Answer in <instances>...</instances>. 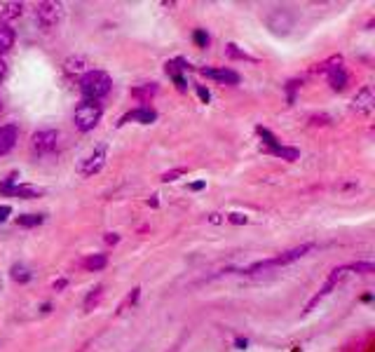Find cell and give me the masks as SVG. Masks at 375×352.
Instances as JSON below:
<instances>
[{"instance_id":"1","label":"cell","mask_w":375,"mask_h":352,"mask_svg":"<svg viewBox=\"0 0 375 352\" xmlns=\"http://www.w3.org/2000/svg\"><path fill=\"white\" fill-rule=\"evenodd\" d=\"M113 87V80L106 70H99V68H92L87 70L85 75L80 78V94L85 97L87 101H99L111 92Z\"/></svg>"},{"instance_id":"2","label":"cell","mask_w":375,"mask_h":352,"mask_svg":"<svg viewBox=\"0 0 375 352\" xmlns=\"http://www.w3.org/2000/svg\"><path fill=\"white\" fill-rule=\"evenodd\" d=\"M101 115H103V108H101L99 101L82 99L80 104H77L75 113H73V123H75V127L80 132H89V130H94V127L99 125Z\"/></svg>"},{"instance_id":"3","label":"cell","mask_w":375,"mask_h":352,"mask_svg":"<svg viewBox=\"0 0 375 352\" xmlns=\"http://www.w3.org/2000/svg\"><path fill=\"white\" fill-rule=\"evenodd\" d=\"M59 132L56 130H38L33 137H31V151L36 153L38 158H47L52 153L59 151Z\"/></svg>"},{"instance_id":"4","label":"cell","mask_w":375,"mask_h":352,"mask_svg":"<svg viewBox=\"0 0 375 352\" xmlns=\"http://www.w3.org/2000/svg\"><path fill=\"white\" fill-rule=\"evenodd\" d=\"M265 24L268 29L277 36H286L291 33V29L296 26V15L289 8H273L265 15Z\"/></svg>"},{"instance_id":"5","label":"cell","mask_w":375,"mask_h":352,"mask_svg":"<svg viewBox=\"0 0 375 352\" xmlns=\"http://www.w3.org/2000/svg\"><path fill=\"white\" fill-rule=\"evenodd\" d=\"M63 19V8L59 3H40L36 8V22L43 31H52L61 24Z\"/></svg>"},{"instance_id":"6","label":"cell","mask_w":375,"mask_h":352,"mask_svg":"<svg viewBox=\"0 0 375 352\" xmlns=\"http://www.w3.org/2000/svg\"><path fill=\"white\" fill-rule=\"evenodd\" d=\"M15 181H17V171H15V174H10L3 183H0V193L22 197V200H33V197H38V195L45 193V188H40V185H31V183H19V185H15Z\"/></svg>"},{"instance_id":"7","label":"cell","mask_w":375,"mask_h":352,"mask_svg":"<svg viewBox=\"0 0 375 352\" xmlns=\"http://www.w3.org/2000/svg\"><path fill=\"white\" fill-rule=\"evenodd\" d=\"M106 158H108V146L106 144L96 146V148L89 153L87 158H82V162H80V167H77V171H80L82 176L99 174V171L103 169V164H106Z\"/></svg>"},{"instance_id":"8","label":"cell","mask_w":375,"mask_h":352,"mask_svg":"<svg viewBox=\"0 0 375 352\" xmlns=\"http://www.w3.org/2000/svg\"><path fill=\"white\" fill-rule=\"evenodd\" d=\"M312 249H314V242H305V245H300V247H293V249H289V252H282L280 256H275V259H268V268L289 266V263H293V261L303 259L305 254H309Z\"/></svg>"},{"instance_id":"9","label":"cell","mask_w":375,"mask_h":352,"mask_svg":"<svg viewBox=\"0 0 375 352\" xmlns=\"http://www.w3.org/2000/svg\"><path fill=\"white\" fill-rule=\"evenodd\" d=\"M345 273H347V266H342V268H335V270H333L331 275H328L326 284L321 286V289H319V293H316V296H312V300H309V303H307V308H305V310H307V312H309V310H314V305L319 303L321 298H326L328 293L333 291V286L338 284V282H340V277H342V275H345Z\"/></svg>"},{"instance_id":"10","label":"cell","mask_w":375,"mask_h":352,"mask_svg":"<svg viewBox=\"0 0 375 352\" xmlns=\"http://www.w3.org/2000/svg\"><path fill=\"white\" fill-rule=\"evenodd\" d=\"M373 104H375L373 87H371V85H364L357 94H354V99H352V111H354V113L366 115V113H371Z\"/></svg>"},{"instance_id":"11","label":"cell","mask_w":375,"mask_h":352,"mask_svg":"<svg viewBox=\"0 0 375 352\" xmlns=\"http://www.w3.org/2000/svg\"><path fill=\"white\" fill-rule=\"evenodd\" d=\"M158 120V113L153 111L151 106H141V108H134V111H129L125 118L120 120V125H125V123H155Z\"/></svg>"},{"instance_id":"12","label":"cell","mask_w":375,"mask_h":352,"mask_svg":"<svg viewBox=\"0 0 375 352\" xmlns=\"http://www.w3.org/2000/svg\"><path fill=\"white\" fill-rule=\"evenodd\" d=\"M199 73H202L204 78L225 82V85H237L239 82V75L232 68H199Z\"/></svg>"},{"instance_id":"13","label":"cell","mask_w":375,"mask_h":352,"mask_svg":"<svg viewBox=\"0 0 375 352\" xmlns=\"http://www.w3.org/2000/svg\"><path fill=\"white\" fill-rule=\"evenodd\" d=\"M17 139H19L17 125H3V127H0V158L8 155V153L15 148Z\"/></svg>"},{"instance_id":"14","label":"cell","mask_w":375,"mask_h":352,"mask_svg":"<svg viewBox=\"0 0 375 352\" xmlns=\"http://www.w3.org/2000/svg\"><path fill=\"white\" fill-rule=\"evenodd\" d=\"M185 68H188V61H185V59H171V61L164 63L167 75H171L174 82H176V87L181 89V92H185V89H188L183 75H181V70H185Z\"/></svg>"},{"instance_id":"15","label":"cell","mask_w":375,"mask_h":352,"mask_svg":"<svg viewBox=\"0 0 375 352\" xmlns=\"http://www.w3.org/2000/svg\"><path fill=\"white\" fill-rule=\"evenodd\" d=\"M326 78H328V85H331V89H335V92H342V89L347 87V80H350V75H347V70L342 68V63H340V66H335V68L328 70Z\"/></svg>"},{"instance_id":"16","label":"cell","mask_w":375,"mask_h":352,"mask_svg":"<svg viewBox=\"0 0 375 352\" xmlns=\"http://www.w3.org/2000/svg\"><path fill=\"white\" fill-rule=\"evenodd\" d=\"M15 40H17L15 29H12L8 22H0V54L10 52V49L15 47Z\"/></svg>"},{"instance_id":"17","label":"cell","mask_w":375,"mask_h":352,"mask_svg":"<svg viewBox=\"0 0 375 352\" xmlns=\"http://www.w3.org/2000/svg\"><path fill=\"white\" fill-rule=\"evenodd\" d=\"M63 73L66 75H85L87 73V59L85 56H68L66 61H63Z\"/></svg>"},{"instance_id":"18","label":"cell","mask_w":375,"mask_h":352,"mask_svg":"<svg viewBox=\"0 0 375 352\" xmlns=\"http://www.w3.org/2000/svg\"><path fill=\"white\" fill-rule=\"evenodd\" d=\"M155 94H158V82H144L132 89V97L139 101H151Z\"/></svg>"},{"instance_id":"19","label":"cell","mask_w":375,"mask_h":352,"mask_svg":"<svg viewBox=\"0 0 375 352\" xmlns=\"http://www.w3.org/2000/svg\"><path fill=\"white\" fill-rule=\"evenodd\" d=\"M80 266L85 268V270H89V273L103 270V268L108 266V256L106 254H92V256H87V259H82Z\"/></svg>"},{"instance_id":"20","label":"cell","mask_w":375,"mask_h":352,"mask_svg":"<svg viewBox=\"0 0 375 352\" xmlns=\"http://www.w3.org/2000/svg\"><path fill=\"white\" fill-rule=\"evenodd\" d=\"M24 15V5L15 3V0H8V3H0V19H17Z\"/></svg>"},{"instance_id":"21","label":"cell","mask_w":375,"mask_h":352,"mask_svg":"<svg viewBox=\"0 0 375 352\" xmlns=\"http://www.w3.org/2000/svg\"><path fill=\"white\" fill-rule=\"evenodd\" d=\"M43 221H45L43 214H22V216H17V226H22V228H36V226H40Z\"/></svg>"},{"instance_id":"22","label":"cell","mask_w":375,"mask_h":352,"mask_svg":"<svg viewBox=\"0 0 375 352\" xmlns=\"http://www.w3.org/2000/svg\"><path fill=\"white\" fill-rule=\"evenodd\" d=\"M10 277L15 282H19V284H26V282H31V270L22 263H15L10 270Z\"/></svg>"},{"instance_id":"23","label":"cell","mask_w":375,"mask_h":352,"mask_svg":"<svg viewBox=\"0 0 375 352\" xmlns=\"http://www.w3.org/2000/svg\"><path fill=\"white\" fill-rule=\"evenodd\" d=\"M101 296H103V286H101V284H96L94 289L87 293V298H85V310H94L96 305H99Z\"/></svg>"},{"instance_id":"24","label":"cell","mask_w":375,"mask_h":352,"mask_svg":"<svg viewBox=\"0 0 375 352\" xmlns=\"http://www.w3.org/2000/svg\"><path fill=\"white\" fill-rule=\"evenodd\" d=\"M340 63H342V56H340V54H335V56H331V59L316 63V66L312 68V73H328V70L335 68V66H340Z\"/></svg>"},{"instance_id":"25","label":"cell","mask_w":375,"mask_h":352,"mask_svg":"<svg viewBox=\"0 0 375 352\" xmlns=\"http://www.w3.org/2000/svg\"><path fill=\"white\" fill-rule=\"evenodd\" d=\"M270 153H273V155H277V158L289 160V162H293V160H298V151H296V148H286V146H277V148H273Z\"/></svg>"},{"instance_id":"26","label":"cell","mask_w":375,"mask_h":352,"mask_svg":"<svg viewBox=\"0 0 375 352\" xmlns=\"http://www.w3.org/2000/svg\"><path fill=\"white\" fill-rule=\"evenodd\" d=\"M192 40H195L197 47L206 49V47H209V45H211V36L206 33L204 29H195V31H192Z\"/></svg>"},{"instance_id":"27","label":"cell","mask_w":375,"mask_h":352,"mask_svg":"<svg viewBox=\"0 0 375 352\" xmlns=\"http://www.w3.org/2000/svg\"><path fill=\"white\" fill-rule=\"evenodd\" d=\"M225 52H228L230 59H244V61H254L247 52H242V49H237V45L235 43H230L228 47H225Z\"/></svg>"},{"instance_id":"28","label":"cell","mask_w":375,"mask_h":352,"mask_svg":"<svg viewBox=\"0 0 375 352\" xmlns=\"http://www.w3.org/2000/svg\"><path fill=\"white\" fill-rule=\"evenodd\" d=\"M256 132L261 134V139H265V146H268V151H273V148H277V146H280V141H277V139L273 137V134L265 130V127H258Z\"/></svg>"},{"instance_id":"29","label":"cell","mask_w":375,"mask_h":352,"mask_svg":"<svg viewBox=\"0 0 375 352\" xmlns=\"http://www.w3.org/2000/svg\"><path fill=\"white\" fill-rule=\"evenodd\" d=\"M139 296H141V289H139V286H137V289H132V293H129V296H127V298H125V300H122V303H120L118 312L127 310L129 305H134V303H137V300H139Z\"/></svg>"},{"instance_id":"30","label":"cell","mask_w":375,"mask_h":352,"mask_svg":"<svg viewBox=\"0 0 375 352\" xmlns=\"http://www.w3.org/2000/svg\"><path fill=\"white\" fill-rule=\"evenodd\" d=\"M183 174H185V169H183V167H178V169H171V171H167V174H162V181H174V178L183 176Z\"/></svg>"},{"instance_id":"31","label":"cell","mask_w":375,"mask_h":352,"mask_svg":"<svg viewBox=\"0 0 375 352\" xmlns=\"http://www.w3.org/2000/svg\"><path fill=\"white\" fill-rule=\"evenodd\" d=\"M328 123H331V118H328V115H324V113H321V115H312V118H309V125H328Z\"/></svg>"},{"instance_id":"32","label":"cell","mask_w":375,"mask_h":352,"mask_svg":"<svg viewBox=\"0 0 375 352\" xmlns=\"http://www.w3.org/2000/svg\"><path fill=\"white\" fill-rule=\"evenodd\" d=\"M228 221L235 223V226H242V223H247L249 219L244 214H228Z\"/></svg>"},{"instance_id":"33","label":"cell","mask_w":375,"mask_h":352,"mask_svg":"<svg viewBox=\"0 0 375 352\" xmlns=\"http://www.w3.org/2000/svg\"><path fill=\"white\" fill-rule=\"evenodd\" d=\"M10 214H12V207L10 204H0V223H5L10 219Z\"/></svg>"},{"instance_id":"34","label":"cell","mask_w":375,"mask_h":352,"mask_svg":"<svg viewBox=\"0 0 375 352\" xmlns=\"http://www.w3.org/2000/svg\"><path fill=\"white\" fill-rule=\"evenodd\" d=\"M298 87H300L298 80H291L289 82V87H286L289 89V101H293V94H296V89H298Z\"/></svg>"},{"instance_id":"35","label":"cell","mask_w":375,"mask_h":352,"mask_svg":"<svg viewBox=\"0 0 375 352\" xmlns=\"http://www.w3.org/2000/svg\"><path fill=\"white\" fill-rule=\"evenodd\" d=\"M197 94H199V99H202L204 104H206V101H209V97H211L209 89H204V87H197Z\"/></svg>"},{"instance_id":"36","label":"cell","mask_w":375,"mask_h":352,"mask_svg":"<svg viewBox=\"0 0 375 352\" xmlns=\"http://www.w3.org/2000/svg\"><path fill=\"white\" fill-rule=\"evenodd\" d=\"M103 240H106L108 245H118V242H120V238L115 233H106V238H103Z\"/></svg>"},{"instance_id":"37","label":"cell","mask_w":375,"mask_h":352,"mask_svg":"<svg viewBox=\"0 0 375 352\" xmlns=\"http://www.w3.org/2000/svg\"><path fill=\"white\" fill-rule=\"evenodd\" d=\"M5 73H8V66H5V61L0 59V82H3V78H5Z\"/></svg>"},{"instance_id":"38","label":"cell","mask_w":375,"mask_h":352,"mask_svg":"<svg viewBox=\"0 0 375 352\" xmlns=\"http://www.w3.org/2000/svg\"><path fill=\"white\" fill-rule=\"evenodd\" d=\"M63 286H66V280H56L54 282V291H61Z\"/></svg>"},{"instance_id":"39","label":"cell","mask_w":375,"mask_h":352,"mask_svg":"<svg viewBox=\"0 0 375 352\" xmlns=\"http://www.w3.org/2000/svg\"><path fill=\"white\" fill-rule=\"evenodd\" d=\"M235 343H237V348H242V350H244V348H247V345H249V341H247V338H237Z\"/></svg>"},{"instance_id":"40","label":"cell","mask_w":375,"mask_h":352,"mask_svg":"<svg viewBox=\"0 0 375 352\" xmlns=\"http://www.w3.org/2000/svg\"><path fill=\"white\" fill-rule=\"evenodd\" d=\"M190 188H192V190H202V188H204V183H202V181H199V183H192Z\"/></svg>"},{"instance_id":"41","label":"cell","mask_w":375,"mask_h":352,"mask_svg":"<svg viewBox=\"0 0 375 352\" xmlns=\"http://www.w3.org/2000/svg\"><path fill=\"white\" fill-rule=\"evenodd\" d=\"M0 289H3V280H0Z\"/></svg>"},{"instance_id":"42","label":"cell","mask_w":375,"mask_h":352,"mask_svg":"<svg viewBox=\"0 0 375 352\" xmlns=\"http://www.w3.org/2000/svg\"><path fill=\"white\" fill-rule=\"evenodd\" d=\"M0 111H3V101H0Z\"/></svg>"}]
</instances>
